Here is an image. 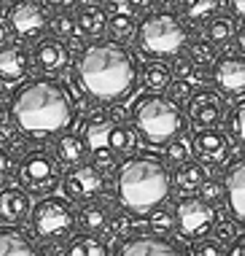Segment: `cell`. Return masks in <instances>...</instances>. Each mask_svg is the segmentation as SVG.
I'll return each instance as SVG.
<instances>
[{
  "label": "cell",
  "instance_id": "obj_43",
  "mask_svg": "<svg viewBox=\"0 0 245 256\" xmlns=\"http://www.w3.org/2000/svg\"><path fill=\"white\" fill-rule=\"evenodd\" d=\"M127 116H132V110H127L124 106H114V108H110V119H114L116 124H122Z\"/></svg>",
  "mask_w": 245,
  "mask_h": 256
},
{
  "label": "cell",
  "instance_id": "obj_35",
  "mask_svg": "<svg viewBox=\"0 0 245 256\" xmlns=\"http://www.w3.org/2000/svg\"><path fill=\"white\" fill-rule=\"evenodd\" d=\"M216 238L221 240V243H234L237 238H240V234H237V224L234 221H229V218H218L216 221Z\"/></svg>",
  "mask_w": 245,
  "mask_h": 256
},
{
  "label": "cell",
  "instance_id": "obj_8",
  "mask_svg": "<svg viewBox=\"0 0 245 256\" xmlns=\"http://www.w3.org/2000/svg\"><path fill=\"white\" fill-rule=\"evenodd\" d=\"M175 221H178V232L188 240H200L208 232L216 230L218 213L213 210V205L205 202L202 197H184L175 205Z\"/></svg>",
  "mask_w": 245,
  "mask_h": 256
},
{
  "label": "cell",
  "instance_id": "obj_6",
  "mask_svg": "<svg viewBox=\"0 0 245 256\" xmlns=\"http://www.w3.org/2000/svg\"><path fill=\"white\" fill-rule=\"evenodd\" d=\"M32 230L44 240H68L76 230V210L68 200L46 197L32 210Z\"/></svg>",
  "mask_w": 245,
  "mask_h": 256
},
{
  "label": "cell",
  "instance_id": "obj_14",
  "mask_svg": "<svg viewBox=\"0 0 245 256\" xmlns=\"http://www.w3.org/2000/svg\"><path fill=\"white\" fill-rule=\"evenodd\" d=\"M213 81L226 98H237L245 92V57H224L213 68Z\"/></svg>",
  "mask_w": 245,
  "mask_h": 256
},
{
  "label": "cell",
  "instance_id": "obj_7",
  "mask_svg": "<svg viewBox=\"0 0 245 256\" xmlns=\"http://www.w3.org/2000/svg\"><path fill=\"white\" fill-rule=\"evenodd\" d=\"M19 178H22L24 189H30L32 194H48L60 184H65V178L60 176V162L46 151H32L22 159L19 168Z\"/></svg>",
  "mask_w": 245,
  "mask_h": 256
},
{
  "label": "cell",
  "instance_id": "obj_33",
  "mask_svg": "<svg viewBox=\"0 0 245 256\" xmlns=\"http://www.w3.org/2000/svg\"><path fill=\"white\" fill-rule=\"evenodd\" d=\"M229 130H232V135L237 138V143L245 146V100L237 102L232 108V114H229Z\"/></svg>",
  "mask_w": 245,
  "mask_h": 256
},
{
  "label": "cell",
  "instance_id": "obj_28",
  "mask_svg": "<svg viewBox=\"0 0 245 256\" xmlns=\"http://www.w3.org/2000/svg\"><path fill=\"white\" fill-rule=\"evenodd\" d=\"M108 146L114 151H132L138 146V132L127 124H116L114 122V130H110V138H108Z\"/></svg>",
  "mask_w": 245,
  "mask_h": 256
},
{
  "label": "cell",
  "instance_id": "obj_38",
  "mask_svg": "<svg viewBox=\"0 0 245 256\" xmlns=\"http://www.w3.org/2000/svg\"><path fill=\"white\" fill-rule=\"evenodd\" d=\"M92 154H94V164H97V168H114V164H116L114 148H97V151H92Z\"/></svg>",
  "mask_w": 245,
  "mask_h": 256
},
{
  "label": "cell",
  "instance_id": "obj_49",
  "mask_svg": "<svg viewBox=\"0 0 245 256\" xmlns=\"http://www.w3.org/2000/svg\"><path fill=\"white\" fill-rule=\"evenodd\" d=\"M237 46H240V52L245 54V24L237 30Z\"/></svg>",
  "mask_w": 245,
  "mask_h": 256
},
{
  "label": "cell",
  "instance_id": "obj_16",
  "mask_svg": "<svg viewBox=\"0 0 245 256\" xmlns=\"http://www.w3.org/2000/svg\"><path fill=\"white\" fill-rule=\"evenodd\" d=\"M70 62V52L60 38H40L35 46V65L44 73H62Z\"/></svg>",
  "mask_w": 245,
  "mask_h": 256
},
{
  "label": "cell",
  "instance_id": "obj_10",
  "mask_svg": "<svg viewBox=\"0 0 245 256\" xmlns=\"http://www.w3.org/2000/svg\"><path fill=\"white\" fill-rule=\"evenodd\" d=\"M65 189L68 200H76V202H92L94 197L102 194L105 189V176L97 164H78L65 176Z\"/></svg>",
  "mask_w": 245,
  "mask_h": 256
},
{
  "label": "cell",
  "instance_id": "obj_36",
  "mask_svg": "<svg viewBox=\"0 0 245 256\" xmlns=\"http://www.w3.org/2000/svg\"><path fill=\"white\" fill-rule=\"evenodd\" d=\"M172 98H175V102H178V100H188V102H192V100H194V86H192V81H184V78L175 81V84H172Z\"/></svg>",
  "mask_w": 245,
  "mask_h": 256
},
{
  "label": "cell",
  "instance_id": "obj_17",
  "mask_svg": "<svg viewBox=\"0 0 245 256\" xmlns=\"http://www.w3.org/2000/svg\"><path fill=\"white\" fill-rule=\"evenodd\" d=\"M35 210L32 202H30V194H27L24 189H16V186H3V192H0V218H3V224H19V221L27 218V213Z\"/></svg>",
  "mask_w": 245,
  "mask_h": 256
},
{
  "label": "cell",
  "instance_id": "obj_29",
  "mask_svg": "<svg viewBox=\"0 0 245 256\" xmlns=\"http://www.w3.org/2000/svg\"><path fill=\"white\" fill-rule=\"evenodd\" d=\"M208 38L210 44H229L232 38H237L234 22L229 16H216L213 22H208Z\"/></svg>",
  "mask_w": 245,
  "mask_h": 256
},
{
  "label": "cell",
  "instance_id": "obj_37",
  "mask_svg": "<svg viewBox=\"0 0 245 256\" xmlns=\"http://www.w3.org/2000/svg\"><path fill=\"white\" fill-rule=\"evenodd\" d=\"M224 197V184H216V181H208L205 186H202V200L205 202H218V200Z\"/></svg>",
  "mask_w": 245,
  "mask_h": 256
},
{
  "label": "cell",
  "instance_id": "obj_12",
  "mask_svg": "<svg viewBox=\"0 0 245 256\" xmlns=\"http://www.w3.org/2000/svg\"><path fill=\"white\" fill-rule=\"evenodd\" d=\"M116 256H184V251L164 234L146 232V234H132L127 243L118 248Z\"/></svg>",
  "mask_w": 245,
  "mask_h": 256
},
{
  "label": "cell",
  "instance_id": "obj_2",
  "mask_svg": "<svg viewBox=\"0 0 245 256\" xmlns=\"http://www.w3.org/2000/svg\"><path fill=\"white\" fill-rule=\"evenodd\" d=\"M14 124L35 140L65 132L73 119V102L65 86L54 78H32L14 94Z\"/></svg>",
  "mask_w": 245,
  "mask_h": 256
},
{
  "label": "cell",
  "instance_id": "obj_13",
  "mask_svg": "<svg viewBox=\"0 0 245 256\" xmlns=\"http://www.w3.org/2000/svg\"><path fill=\"white\" fill-rule=\"evenodd\" d=\"M224 200L232 216L245 224V156H237L224 172Z\"/></svg>",
  "mask_w": 245,
  "mask_h": 256
},
{
  "label": "cell",
  "instance_id": "obj_5",
  "mask_svg": "<svg viewBox=\"0 0 245 256\" xmlns=\"http://www.w3.org/2000/svg\"><path fill=\"white\" fill-rule=\"evenodd\" d=\"M186 24L170 11L148 14L138 27V44L151 57H175L186 46Z\"/></svg>",
  "mask_w": 245,
  "mask_h": 256
},
{
  "label": "cell",
  "instance_id": "obj_51",
  "mask_svg": "<svg viewBox=\"0 0 245 256\" xmlns=\"http://www.w3.org/2000/svg\"><path fill=\"white\" fill-rule=\"evenodd\" d=\"M92 6H100V3H108V0H89Z\"/></svg>",
  "mask_w": 245,
  "mask_h": 256
},
{
  "label": "cell",
  "instance_id": "obj_42",
  "mask_svg": "<svg viewBox=\"0 0 245 256\" xmlns=\"http://www.w3.org/2000/svg\"><path fill=\"white\" fill-rule=\"evenodd\" d=\"M226 256H245V232H242L240 238L234 240L232 246H229V251H226Z\"/></svg>",
  "mask_w": 245,
  "mask_h": 256
},
{
  "label": "cell",
  "instance_id": "obj_47",
  "mask_svg": "<svg viewBox=\"0 0 245 256\" xmlns=\"http://www.w3.org/2000/svg\"><path fill=\"white\" fill-rule=\"evenodd\" d=\"M48 6H57V8H70V6H76L78 0H46Z\"/></svg>",
  "mask_w": 245,
  "mask_h": 256
},
{
  "label": "cell",
  "instance_id": "obj_4",
  "mask_svg": "<svg viewBox=\"0 0 245 256\" xmlns=\"http://www.w3.org/2000/svg\"><path fill=\"white\" fill-rule=\"evenodd\" d=\"M130 110L135 130L151 146H167L186 132V116L172 98H164L156 92L140 94Z\"/></svg>",
  "mask_w": 245,
  "mask_h": 256
},
{
  "label": "cell",
  "instance_id": "obj_9",
  "mask_svg": "<svg viewBox=\"0 0 245 256\" xmlns=\"http://www.w3.org/2000/svg\"><path fill=\"white\" fill-rule=\"evenodd\" d=\"M6 22H11V30L16 32V38L32 40L40 38V32L46 30L48 16L38 0H16L11 11H6Z\"/></svg>",
  "mask_w": 245,
  "mask_h": 256
},
{
  "label": "cell",
  "instance_id": "obj_18",
  "mask_svg": "<svg viewBox=\"0 0 245 256\" xmlns=\"http://www.w3.org/2000/svg\"><path fill=\"white\" fill-rule=\"evenodd\" d=\"M30 73V57L27 52H22L19 46H3L0 52V76H3V84H19L22 78H27Z\"/></svg>",
  "mask_w": 245,
  "mask_h": 256
},
{
  "label": "cell",
  "instance_id": "obj_50",
  "mask_svg": "<svg viewBox=\"0 0 245 256\" xmlns=\"http://www.w3.org/2000/svg\"><path fill=\"white\" fill-rule=\"evenodd\" d=\"M159 3H162V6H164V8H172V6H178V3H180V0H159Z\"/></svg>",
  "mask_w": 245,
  "mask_h": 256
},
{
  "label": "cell",
  "instance_id": "obj_3",
  "mask_svg": "<svg viewBox=\"0 0 245 256\" xmlns=\"http://www.w3.org/2000/svg\"><path fill=\"white\" fill-rule=\"evenodd\" d=\"M172 178L156 154H135L116 170V200L130 213H154L170 197Z\"/></svg>",
  "mask_w": 245,
  "mask_h": 256
},
{
  "label": "cell",
  "instance_id": "obj_26",
  "mask_svg": "<svg viewBox=\"0 0 245 256\" xmlns=\"http://www.w3.org/2000/svg\"><path fill=\"white\" fill-rule=\"evenodd\" d=\"M221 0H184V14L192 22H213Z\"/></svg>",
  "mask_w": 245,
  "mask_h": 256
},
{
  "label": "cell",
  "instance_id": "obj_27",
  "mask_svg": "<svg viewBox=\"0 0 245 256\" xmlns=\"http://www.w3.org/2000/svg\"><path fill=\"white\" fill-rule=\"evenodd\" d=\"M188 60H192L200 70L216 68V62H218V57H216V46L205 44V40H194V44L188 46Z\"/></svg>",
  "mask_w": 245,
  "mask_h": 256
},
{
  "label": "cell",
  "instance_id": "obj_20",
  "mask_svg": "<svg viewBox=\"0 0 245 256\" xmlns=\"http://www.w3.org/2000/svg\"><path fill=\"white\" fill-rule=\"evenodd\" d=\"M76 22H78V32L86 38H100L110 24V16L105 14L100 6H86L76 14Z\"/></svg>",
  "mask_w": 245,
  "mask_h": 256
},
{
  "label": "cell",
  "instance_id": "obj_23",
  "mask_svg": "<svg viewBox=\"0 0 245 256\" xmlns=\"http://www.w3.org/2000/svg\"><path fill=\"white\" fill-rule=\"evenodd\" d=\"M143 84L156 94H162L164 89H172V84H175L172 81V68L164 65V62H151V65H146Z\"/></svg>",
  "mask_w": 245,
  "mask_h": 256
},
{
  "label": "cell",
  "instance_id": "obj_45",
  "mask_svg": "<svg viewBox=\"0 0 245 256\" xmlns=\"http://www.w3.org/2000/svg\"><path fill=\"white\" fill-rule=\"evenodd\" d=\"M8 170H11V159H8V151H3L0 154V176H8Z\"/></svg>",
  "mask_w": 245,
  "mask_h": 256
},
{
  "label": "cell",
  "instance_id": "obj_24",
  "mask_svg": "<svg viewBox=\"0 0 245 256\" xmlns=\"http://www.w3.org/2000/svg\"><path fill=\"white\" fill-rule=\"evenodd\" d=\"M81 224L86 232H102L110 224V213L102 202H86L81 210Z\"/></svg>",
  "mask_w": 245,
  "mask_h": 256
},
{
  "label": "cell",
  "instance_id": "obj_30",
  "mask_svg": "<svg viewBox=\"0 0 245 256\" xmlns=\"http://www.w3.org/2000/svg\"><path fill=\"white\" fill-rule=\"evenodd\" d=\"M110 36L116 40H124L130 38L132 32H138V24H135V14H114L110 16V24H108Z\"/></svg>",
  "mask_w": 245,
  "mask_h": 256
},
{
  "label": "cell",
  "instance_id": "obj_48",
  "mask_svg": "<svg viewBox=\"0 0 245 256\" xmlns=\"http://www.w3.org/2000/svg\"><path fill=\"white\" fill-rule=\"evenodd\" d=\"M232 11L237 14V16L245 19V0H232Z\"/></svg>",
  "mask_w": 245,
  "mask_h": 256
},
{
  "label": "cell",
  "instance_id": "obj_39",
  "mask_svg": "<svg viewBox=\"0 0 245 256\" xmlns=\"http://www.w3.org/2000/svg\"><path fill=\"white\" fill-rule=\"evenodd\" d=\"M194 254L197 256H221V246L213 243V240H202V243H197V248H194Z\"/></svg>",
  "mask_w": 245,
  "mask_h": 256
},
{
  "label": "cell",
  "instance_id": "obj_11",
  "mask_svg": "<svg viewBox=\"0 0 245 256\" xmlns=\"http://www.w3.org/2000/svg\"><path fill=\"white\" fill-rule=\"evenodd\" d=\"M194 154L200 156V162L210 164V168H221L232 154V138L221 132L218 127L213 130H200L194 135Z\"/></svg>",
  "mask_w": 245,
  "mask_h": 256
},
{
  "label": "cell",
  "instance_id": "obj_25",
  "mask_svg": "<svg viewBox=\"0 0 245 256\" xmlns=\"http://www.w3.org/2000/svg\"><path fill=\"white\" fill-rule=\"evenodd\" d=\"M65 256H108V248L92 234H81V238H73L68 243Z\"/></svg>",
  "mask_w": 245,
  "mask_h": 256
},
{
  "label": "cell",
  "instance_id": "obj_21",
  "mask_svg": "<svg viewBox=\"0 0 245 256\" xmlns=\"http://www.w3.org/2000/svg\"><path fill=\"white\" fill-rule=\"evenodd\" d=\"M172 184L180 194H194V192H202L205 186V170L194 162H186V164H178L175 168V176H172Z\"/></svg>",
  "mask_w": 245,
  "mask_h": 256
},
{
  "label": "cell",
  "instance_id": "obj_40",
  "mask_svg": "<svg viewBox=\"0 0 245 256\" xmlns=\"http://www.w3.org/2000/svg\"><path fill=\"white\" fill-rule=\"evenodd\" d=\"M108 230H110V234H127L130 232L127 216H114V218H110V224H108Z\"/></svg>",
  "mask_w": 245,
  "mask_h": 256
},
{
  "label": "cell",
  "instance_id": "obj_31",
  "mask_svg": "<svg viewBox=\"0 0 245 256\" xmlns=\"http://www.w3.org/2000/svg\"><path fill=\"white\" fill-rule=\"evenodd\" d=\"M192 154H194V140H188L186 135H180L178 140H172L170 146H167V159L175 164H186Z\"/></svg>",
  "mask_w": 245,
  "mask_h": 256
},
{
  "label": "cell",
  "instance_id": "obj_34",
  "mask_svg": "<svg viewBox=\"0 0 245 256\" xmlns=\"http://www.w3.org/2000/svg\"><path fill=\"white\" fill-rule=\"evenodd\" d=\"M76 27H78L76 16L60 14V16L54 19V36H57V38H73V36H76Z\"/></svg>",
  "mask_w": 245,
  "mask_h": 256
},
{
  "label": "cell",
  "instance_id": "obj_32",
  "mask_svg": "<svg viewBox=\"0 0 245 256\" xmlns=\"http://www.w3.org/2000/svg\"><path fill=\"white\" fill-rule=\"evenodd\" d=\"M175 226H178V221H175V210H164V208H159V210L151 213V232L164 234V232H172Z\"/></svg>",
  "mask_w": 245,
  "mask_h": 256
},
{
  "label": "cell",
  "instance_id": "obj_22",
  "mask_svg": "<svg viewBox=\"0 0 245 256\" xmlns=\"http://www.w3.org/2000/svg\"><path fill=\"white\" fill-rule=\"evenodd\" d=\"M57 156L62 164H73V168H78L84 162V156H86V140L78 135H62L57 140Z\"/></svg>",
  "mask_w": 245,
  "mask_h": 256
},
{
  "label": "cell",
  "instance_id": "obj_44",
  "mask_svg": "<svg viewBox=\"0 0 245 256\" xmlns=\"http://www.w3.org/2000/svg\"><path fill=\"white\" fill-rule=\"evenodd\" d=\"M154 3H156V0H130L132 11H148Z\"/></svg>",
  "mask_w": 245,
  "mask_h": 256
},
{
  "label": "cell",
  "instance_id": "obj_1",
  "mask_svg": "<svg viewBox=\"0 0 245 256\" xmlns=\"http://www.w3.org/2000/svg\"><path fill=\"white\" fill-rule=\"evenodd\" d=\"M78 81L89 98L122 102L138 86V60L118 40H94L78 57Z\"/></svg>",
  "mask_w": 245,
  "mask_h": 256
},
{
  "label": "cell",
  "instance_id": "obj_19",
  "mask_svg": "<svg viewBox=\"0 0 245 256\" xmlns=\"http://www.w3.org/2000/svg\"><path fill=\"white\" fill-rule=\"evenodd\" d=\"M0 256H38L32 240L16 226L0 230Z\"/></svg>",
  "mask_w": 245,
  "mask_h": 256
},
{
  "label": "cell",
  "instance_id": "obj_41",
  "mask_svg": "<svg viewBox=\"0 0 245 256\" xmlns=\"http://www.w3.org/2000/svg\"><path fill=\"white\" fill-rule=\"evenodd\" d=\"M0 135H3V143H8V138L14 135V124H11V119H8V108L3 106V110H0Z\"/></svg>",
  "mask_w": 245,
  "mask_h": 256
},
{
  "label": "cell",
  "instance_id": "obj_15",
  "mask_svg": "<svg viewBox=\"0 0 245 256\" xmlns=\"http://www.w3.org/2000/svg\"><path fill=\"white\" fill-rule=\"evenodd\" d=\"M188 116L200 130H213L224 119V102L216 92H197L194 100L188 102Z\"/></svg>",
  "mask_w": 245,
  "mask_h": 256
},
{
  "label": "cell",
  "instance_id": "obj_46",
  "mask_svg": "<svg viewBox=\"0 0 245 256\" xmlns=\"http://www.w3.org/2000/svg\"><path fill=\"white\" fill-rule=\"evenodd\" d=\"M24 146H27L24 140H11V146L6 148V151H11V156H14V154H24Z\"/></svg>",
  "mask_w": 245,
  "mask_h": 256
}]
</instances>
